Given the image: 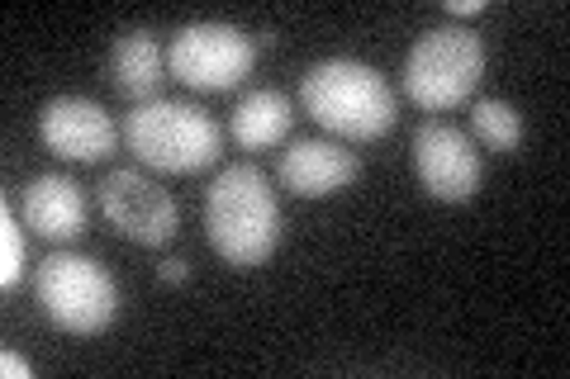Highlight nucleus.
Masks as SVG:
<instances>
[{
	"label": "nucleus",
	"mask_w": 570,
	"mask_h": 379,
	"mask_svg": "<svg viewBox=\"0 0 570 379\" xmlns=\"http://www.w3.org/2000/svg\"><path fill=\"white\" fill-rule=\"evenodd\" d=\"M205 238L214 257L234 270H257L281 247L276 190L253 161L224 167L205 195Z\"/></svg>",
	"instance_id": "obj_1"
},
{
	"label": "nucleus",
	"mask_w": 570,
	"mask_h": 379,
	"mask_svg": "<svg viewBox=\"0 0 570 379\" xmlns=\"http://www.w3.org/2000/svg\"><path fill=\"white\" fill-rule=\"evenodd\" d=\"M299 104L324 133L343 142H376L395 129L400 100L395 86L371 62L356 58H324L299 77Z\"/></svg>",
	"instance_id": "obj_2"
},
{
	"label": "nucleus",
	"mask_w": 570,
	"mask_h": 379,
	"mask_svg": "<svg viewBox=\"0 0 570 379\" xmlns=\"http://www.w3.org/2000/svg\"><path fill=\"white\" fill-rule=\"evenodd\" d=\"M124 142L153 171L195 176L219 161L224 129L190 100H148L124 119Z\"/></svg>",
	"instance_id": "obj_3"
},
{
	"label": "nucleus",
	"mask_w": 570,
	"mask_h": 379,
	"mask_svg": "<svg viewBox=\"0 0 570 379\" xmlns=\"http://www.w3.org/2000/svg\"><path fill=\"white\" fill-rule=\"evenodd\" d=\"M480 77H485V43L466 24H438L423 39H414L404 58V96L428 114L456 110L475 96Z\"/></svg>",
	"instance_id": "obj_4"
},
{
	"label": "nucleus",
	"mask_w": 570,
	"mask_h": 379,
	"mask_svg": "<svg viewBox=\"0 0 570 379\" xmlns=\"http://www.w3.org/2000/svg\"><path fill=\"white\" fill-rule=\"evenodd\" d=\"M33 299L43 318L67 337H100L119 313V285L96 257L52 251L33 270Z\"/></svg>",
	"instance_id": "obj_5"
},
{
	"label": "nucleus",
	"mask_w": 570,
	"mask_h": 379,
	"mask_svg": "<svg viewBox=\"0 0 570 379\" xmlns=\"http://www.w3.org/2000/svg\"><path fill=\"white\" fill-rule=\"evenodd\" d=\"M257 62V43L219 20H195L171 33L167 67L190 90H234Z\"/></svg>",
	"instance_id": "obj_6"
},
{
	"label": "nucleus",
	"mask_w": 570,
	"mask_h": 379,
	"mask_svg": "<svg viewBox=\"0 0 570 379\" xmlns=\"http://www.w3.org/2000/svg\"><path fill=\"white\" fill-rule=\"evenodd\" d=\"M96 200H100L105 223L138 247H167L176 238V223H181L171 195L153 176H142L134 167H119L105 176L96 186Z\"/></svg>",
	"instance_id": "obj_7"
},
{
	"label": "nucleus",
	"mask_w": 570,
	"mask_h": 379,
	"mask_svg": "<svg viewBox=\"0 0 570 379\" xmlns=\"http://www.w3.org/2000/svg\"><path fill=\"white\" fill-rule=\"evenodd\" d=\"M414 171L419 186L442 205H466L475 200L480 180H485V161H480L475 142L456 129V123L428 119L414 133Z\"/></svg>",
	"instance_id": "obj_8"
},
{
	"label": "nucleus",
	"mask_w": 570,
	"mask_h": 379,
	"mask_svg": "<svg viewBox=\"0 0 570 379\" xmlns=\"http://www.w3.org/2000/svg\"><path fill=\"white\" fill-rule=\"evenodd\" d=\"M39 138L67 161H105L119 148L115 119L86 96H52L39 114Z\"/></svg>",
	"instance_id": "obj_9"
},
{
	"label": "nucleus",
	"mask_w": 570,
	"mask_h": 379,
	"mask_svg": "<svg viewBox=\"0 0 570 379\" xmlns=\"http://www.w3.org/2000/svg\"><path fill=\"white\" fill-rule=\"evenodd\" d=\"M356 176H362V157L337 138H299L281 157V186L295 200H328V195L347 190Z\"/></svg>",
	"instance_id": "obj_10"
},
{
	"label": "nucleus",
	"mask_w": 570,
	"mask_h": 379,
	"mask_svg": "<svg viewBox=\"0 0 570 379\" xmlns=\"http://www.w3.org/2000/svg\"><path fill=\"white\" fill-rule=\"evenodd\" d=\"M20 219L43 242H77L86 232V195L71 176H33L20 190Z\"/></svg>",
	"instance_id": "obj_11"
},
{
	"label": "nucleus",
	"mask_w": 570,
	"mask_h": 379,
	"mask_svg": "<svg viewBox=\"0 0 570 379\" xmlns=\"http://www.w3.org/2000/svg\"><path fill=\"white\" fill-rule=\"evenodd\" d=\"M110 81L129 100H138V104L163 100V96H157L163 81H167V52H163V43H157L148 29H124L115 39V48H110Z\"/></svg>",
	"instance_id": "obj_12"
},
{
	"label": "nucleus",
	"mask_w": 570,
	"mask_h": 379,
	"mask_svg": "<svg viewBox=\"0 0 570 379\" xmlns=\"http://www.w3.org/2000/svg\"><path fill=\"white\" fill-rule=\"evenodd\" d=\"M291 100L281 96V90H247V96L238 100L234 119H228V133H234V142L243 152H266L276 148V142H285V133H291Z\"/></svg>",
	"instance_id": "obj_13"
},
{
	"label": "nucleus",
	"mask_w": 570,
	"mask_h": 379,
	"mask_svg": "<svg viewBox=\"0 0 570 379\" xmlns=\"http://www.w3.org/2000/svg\"><path fill=\"white\" fill-rule=\"evenodd\" d=\"M471 129H475V142H480V148H490V152L513 157V152L523 148V114L513 110L509 100H475Z\"/></svg>",
	"instance_id": "obj_14"
},
{
	"label": "nucleus",
	"mask_w": 570,
	"mask_h": 379,
	"mask_svg": "<svg viewBox=\"0 0 570 379\" xmlns=\"http://www.w3.org/2000/svg\"><path fill=\"white\" fill-rule=\"evenodd\" d=\"M24 266H29V242L20 232L14 209L6 205L0 209V290H14V285L24 280Z\"/></svg>",
	"instance_id": "obj_15"
},
{
	"label": "nucleus",
	"mask_w": 570,
	"mask_h": 379,
	"mask_svg": "<svg viewBox=\"0 0 570 379\" xmlns=\"http://www.w3.org/2000/svg\"><path fill=\"white\" fill-rule=\"evenodd\" d=\"M186 276H190V261H181V257H167L157 266V280L163 285H186Z\"/></svg>",
	"instance_id": "obj_16"
},
{
	"label": "nucleus",
	"mask_w": 570,
	"mask_h": 379,
	"mask_svg": "<svg viewBox=\"0 0 570 379\" xmlns=\"http://www.w3.org/2000/svg\"><path fill=\"white\" fill-rule=\"evenodd\" d=\"M0 375H6V379H29L33 366H29L20 351H6V356H0Z\"/></svg>",
	"instance_id": "obj_17"
},
{
	"label": "nucleus",
	"mask_w": 570,
	"mask_h": 379,
	"mask_svg": "<svg viewBox=\"0 0 570 379\" xmlns=\"http://www.w3.org/2000/svg\"><path fill=\"white\" fill-rule=\"evenodd\" d=\"M485 10V0H448V14L452 20H471V14Z\"/></svg>",
	"instance_id": "obj_18"
}]
</instances>
